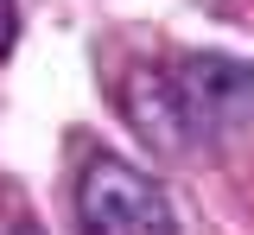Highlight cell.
Returning a JSON list of instances; mask_svg holds the SVG:
<instances>
[{
  "instance_id": "cell-1",
  "label": "cell",
  "mask_w": 254,
  "mask_h": 235,
  "mask_svg": "<svg viewBox=\"0 0 254 235\" xmlns=\"http://www.w3.org/2000/svg\"><path fill=\"white\" fill-rule=\"evenodd\" d=\"M165 76H172V96H178L190 146H210V140H229V134L254 127V64L248 58L190 51L178 64H165Z\"/></svg>"
},
{
  "instance_id": "cell-2",
  "label": "cell",
  "mask_w": 254,
  "mask_h": 235,
  "mask_svg": "<svg viewBox=\"0 0 254 235\" xmlns=\"http://www.w3.org/2000/svg\"><path fill=\"white\" fill-rule=\"evenodd\" d=\"M76 223L83 235H178L172 197L140 166L115 153H89L76 178Z\"/></svg>"
},
{
  "instance_id": "cell-3",
  "label": "cell",
  "mask_w": 254,
  "mask_h": 235,
  "mask_svg": "<svg viewBox=\"0 0 254 235\" xmlns=\"http://www.w3.org/2000/svg\"><path fill=\"white\" fill-rule=\"evenodd\" d=\"M121 115H127V127L146 140V146H159V153H190V134H185V115H178V96H172L165 64H140L121 83Z\"/></svg>"
},
{
  "instance_id": "cell-4",
  "label": "cell",
  "mask_w": 254,
  "mask_h": 235,
  "mask_svg": "<svg viewBox=\"0 0 254 235\" xmlns=\"http://www.w3.org/2000/svg\"><path fill=\"white\" fill-rule=\"evenodd\" d=\"M13 38H19V6H13V0H0V58L13 51Z\"/></svg>"
}]
</instances>
